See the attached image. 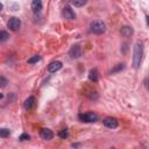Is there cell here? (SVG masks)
I'll return each instance as SVG.
<instances>
[{"instance_id": "obj_17", "label": "cell", "mask_w": 149, "mask_h": 149, "mask_svg": "<svg viewBox=\"0 0 149 149\" xmlns=\"http://www.w3.org/2000/svg\"><path fill=\"white\" fill-rule=\"evenodd\" d=\"M38 61H41V56L36 55V56H33L31 58L28 59V64H34V63H37Z\"/></svg>"}, {"instance_id": "obj_24", "label": "cell", "mask_w": 149, "mask_h": 149, "mask_svg": "<svg viewBox=\"0 0 149 149\" xmlns=\"http://www.w3.org/2000/svg\"><path fill=\"white\" fill-rule=\"evenodd\" d=\"M148 88H149V85H148Z\"/></svg>"}, {"instance_id": "obj_19", "label": "cell", "mask_w": 149, "mask_h": 149, "mask_svg": "<svg viewBox=\"0 0 149 149\" xmlns=\"http://www.w3.org/2000/svg\"><path fill=\"white\" fill-rule=\"evenodd\" d=\"M68 135H69L68 129H62V130H59V132H58V136H59L61 139H66V137H68Z\"/></svg>"}, {"instance_id": "obj_20", "label": "cell", "mask_w": 149, "mask_h": 149, "mask_svg": "<svg viewBox=\"0 0 149 149\" xmlns=\"http://www.w3.org/2000/svg\"><path fill=\"white\" fill-rule=\"evenodd\" d=\"M29 139H30V136H29L28 134H22V135H20V137H19L20 141H28Z\"/></svg>"}, {"instance_id": "obj_3", "label": "cell", "mask_w": 149, "mask_h": 149, "mask_svg": "<svg viewBox=\"0 0 149 149\" xmlns=\"http://www.w3.org/2000/svg\"><path fill=\"white\" fill-rule=\"evenodd\" d=\"M79 119L83 122H94V121H97L98 115L94 112H86V113L79 114Z\"/></svg>"}, {"instance_id": "obj_18", "label": "cell", "mask_w": 149, "mask_h": 149, "mask_svg": "<svg viewBox=\"0 0 149 149\" xmlns=\"http://www.w3.org/2000/svg\"><path fill=\"white\" fill-rule=\"evenodd\" d=\"M8 37H9V35H8V33L7 31H1L0 33V41L1 42H5V41H7L8 40Z\"/></svg>"}, {"instance_id": "obj_10", "label": "cell", "mask_w": 149, "mask_h": 149, "mask_svg": "<svg viewBox=\"0 0 149 149\" xmlns=\"http://www.w3.org/2000/svg\"><path fill=\"white\" fill-rule=\"evenodd\" d=\"M133 33H134V30H133V28L130 26H123L120 29V34L123 37H129L130 35H133Z\"/></svg>"}, {"instance_id": "obj_4", "label": "cell", "mask_w": 149, "mask_h": 149, "mask_svg": "<svg viewBox=\"0 0 149 149\" xmlns=\"http://www.w3.org/2000/svg\"><path fill=\"white\" fill-rule=\"evenodd\" d=\"M7 26H8V28H9L10 30L17 31V30L20 29V27H21V20H20L19 17H16V16H13V17H10V19L8 20Z\"/></svg>"}, {"instance_id": "obj_12", "label": "cell", "mask_w": 149, "mask_h": 149, "mask_svg": "<svg viewBox=\"0 0 149 149\" xmlns=\"http://www.w3.org/2000/svg\"><path fill=\"white\" fill-rule=\"evenodd\" d=\"M88 79L93 83H97L98 79H99V73H98V70L97 69H91L90 72H88Z\"/></svg>"}, {"instance_id": "obj_11", "label": "cell", "mask_w": 149, "mask_h": 149, "mask_svg": "<svg viewBox=\"0 0 149 149\" xmlns=\"http://www.w3.org/2000/svg\"><path fill=\"white\" fill-rule=\"evenodd\" d=\"M31 9L33 12L36 14V13H40L41 9H42V1L41 0H34L31 2Z\"/></svg>"}, {"instance_id": "obj_21", "label": "cell", "mask_w": 149, "mask_h": 149, "mask_svg": "<svg viewBox=\"0 0 149 149\" xmlns=\"http://www.w3.org/2000/svg\"><path fill=\"white\" fill-rule=\"evenodd\" d=\"M6 84H7V79H6L3 76H1V77H0V85H1V87H5Z\"/></svg>"}, {"instance_id": "obj_1", "label": "cell", "mask_w": 149, "mask_h": 149, "mask_svg": "<svg viewBox=\"0 0 149 149\" xmlns=\"http://www.w3.org/2000/svg\"><path fill=\"white\" fill-rule=\"evenodd\" d=\"M142 55H143V45L141 42H136L133 49V65L135 69H139L141 65L142 61Z\"/></svg>"}, {"instance_id": "obj_2", "label": "cell", "mask_w": 149, "mask_h": 149, "mask_svg": "<svg viewBox=\"0 0 149 149\" xmlns=\"http://www.w3.org/2000/svg\"><path fill=\"white\" fill-rule=\"evenodd\" d=\"M90 29H91L92 33L100 35V34H102V33L106 31V24L102 21H100V20H94V21L91 22Z\"/></svg>"}, {"instance_id": "obj_16", "label": "cell", "mask_w": 149, "mask_h": 149, "mask_svg": "<svg viewBox=\"0 0 149 149\" xmlns=\"http://www.w3.org/2000/svg\"><path fill=\"white\" fill-rule=\"evenodd\" d=\"M123 68H125V64H123V63H121V64H116V66H115L113 70H111V71H109V73H115V72H119V71H121Z\"/></svg>"}, {"instance_id": "obj_23", "label": "cell", "mask_w": 149, "mask_h": 149, "mask_svg": "<svg viewBox=\"0 0 149 149\" xmlns=\"http://www.w3.org/2000/svg\"><path fill=\"white\" fill-rule=\"evenodd\" d=\"M111 149H115V148H111Z\"/></svg>"}, {"instance_id": "obj_8", "label": "cell", "mask_w": 149, "mask_h": 149, "mask_svg": "<svg viewBox=\"0 0 149 149\" xmlns=\"http://www.w3.org/2000/svg\"><path fill=\"white\" fill-rule=\"evenodd\" d=\"M62 62H59V61H54V62H51L49 65H48V71L49 72H56V71H58V70H61L62 69Z\"/></svg>"}, {"instance_id": "obj_15", "label": "cell", "mask_w": 149, "mask_h": 149, "mask_svg": "<svg viewBox=\"0 0 149 149\" xmlns=\"http://www.w3.org/2000/svg\"><path fill=\"white\" fill-rule=\"evenodd\" d=\"M86 3V0H73L71 1V5L76 6V7H80V6H84Z\"/></svg>"}, {"instance_id": "obj_5", "label": "cell", "mask_w": 149, "mask_h": 149, "mask_svg": "<svg viewBox=\"0 0 149 149\" xmlns=\"http://www.w3.org/2000/svg\"><path fill=\"white\" fill-rule=\"evenodd\" d=\"M102 122H104V125H105L107 128H111V129H114V128H116V127L119 126L118 119H115V118H113V116H107V118H105Z\"/></svg>"}, {"instance_id": "obj_6", "label": "cell", "mask_w": 149, "mask_h": 149, "mask_svg": "<svg viewBox=\"0 0 149 149\" xmlns=\"http://www.w3.org/2000/svg\"><path fill=\"white\" fill-rule=\"evenodd\" d=\"M69 55H70L72 58H79V57L81 56V48H80V45H79V44H74V45L70 49Z\"/></svg>"}, {"instance_id": "obj_22", "label": "cell", "mask_w": 149, "mask_h": 149, "mask_svg": "<svg viewBox=\"0 0 149 149\" xmlns=\"http://www.w3.org/2000/svg\"><path fill=\"white\" fill-rule=\"evenodd\" d=\"M146 17H147V22H148V24H149V16H148V15H147V16H146Z\"/></svg>"}, {"instance_id": "obj_13", "label": "cell", "mask_w": 149, "mask_h": 149, "mask_svg": "<svg viewBox=\"0 0 149 149\" xmlns=\"http://www.w3.org/2000/svg\"><path fill=\"white\" fill-rule=\"evenodd\" d=\"M34 102H35V98H34L33 95L28 97V98L26 99V101H24V108H26V109L31 108V107L34 106Z\"/></svg>"}, {"instance_id": "obj_7", "label": "cell", "mask_w": 149, "mask_h": 149, "mask_svg": "<svg viewBox=\"0 0 149 149\" xmlns=\"http://www.w3.org/2000/svg\"><path fill=\"white\" fill-rule=\"evenodd\" d=\"M63 16L65 17V19H68V20H74V17H76V14H74V12L72 10V8L70 7V6H65L64 8H63Z\"/></svg>"}, {"instance_id": "obj_9", "label": "cell", "mask_w": 149, "mask_h": 149, "mask_svg": "<svg viewBox=\"0 0 149 149\" xmlns=\"http://www.w3.org/2000/svg\"><path fill=\"white\" fill-rule=\"evenodd\" d=\"M40 136L43 139V140H51L54 137V133L52 130H50L49 128H43L40 130Z\"/></svg>"}, {"instance_id": "obj_14", "label": "cell", "mask_w": 149, "mask_h": 149, "mask_svg": "<svg viewBox=\"0 0 149 149\" xmlns=\"http://www.w3.org/2000/svg\"><path fill=\"white\" fill-rule=\"evenodd\" d=\"M9 134H10V130H9V129H7V128H1V129H0V136H1L2 139L9 136Z\"/></svg>"}]
</instances>
